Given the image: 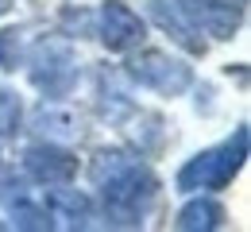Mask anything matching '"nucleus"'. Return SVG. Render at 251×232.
<instances>
[{
	"label": "nucleus",
	"mask_w": 251,
	"mask_h": 232,
	"mask_svg": "<svg viewBox=\"0 0 251 232\" xmlns=\"http://www.w3.org/2000/svg\"><path fill=\"white\" fill-rule=\"evenodd\" d=\"M127 77L155 89L162 97H182L189 85H193V70L182 58H170L166 51H139L131 62H127Z\"/></svg>",
	"instance_id": "4"
},
{
	"label": "nucleus",
	"mask_w": 251,
	"mask_h": 232,
	"mask_svg": "<svg viewBox=\"0 0 251 232\" xmlns=\"http://www.w3.org/2000/svg\"><path fill=\"white\" fill-rule=\"evenodd\" d=\"M12 4H16V0H0V16H8V12H12Z\"/></svg>",
	"instance_id": "17"
},
{
	"label": "nucleus",
	"mask_w": 251,
	"mask_h": 232,
	"mask_svg": "<svg viewBox=\"0 0 251 232\" xmlns=\"http://www.w3.org/2000/svg\"><path fill=\"white\" fill-rule=\"evenodd\" d=\"M31 85L47 97H66L77 85V54L62 35H43L31 47Z\"/></svg>",
	"instance_id": "3"
},
{
	"label": "nucleus",
	"mask_w": 251,
	"mask_h": 232,
	"mask_svg": "<svg viewBox=\"0 0 251 232\" xmlns=\"http://www.w3.org/2000/svg\"><path fill=\"white\" fill-rule=\"evenodd\" d=\"M62 27H66V35H77V39L97 35L93 12H85V8H66V12H62Z\"/></svg>",
	"instance_id": "16"
},
{
	"label": "nucleus",
	"mask_w": 251,
	"mask_h": 232,
	"mask_svg": "<svg viewBox=\"0 0 251 232\" xmlns=\"http://www.w3.org/2000/svg\"><path fill=\"white\" fill-rule=\"evenodd\" d=\"M97 20H100L97 35H100V43L112 54H127V51H135L147 39V24L127 8L124 0H104L100 12H97Z\"/></svg>",
	"instance_id": "5"
},
{
	"label": "nucleus",
	"mask_w": 251,
	"mask_h": 232,
	"mask_svg": "<svg viewBox=\"0 0 251 232\" xmlns=\"http://www.w3.org/2000/svg\"><path fill=\"white\" fill-rule=\"evenodd\" d=\"M248 159V128L240 124L232 139H224L220 147H209L201 155H193L182 170H178V194H193V190H224L236 170Z\"/></svg>",
	"instance_id": "2"
},
{
	"label": "nucleus",
	"mask_w": 251,
	"mask_h": 232,
	"mask_svg": "<svg viewBox=\"0 0 251 232\" xmlns=\"http://www.w3.org/2000/svg\"><path fill=\"white\" fill-rule=\"evenodd\" d=\"M89 178L100 190V201H104V217L120 229H135L143 225V217L151 213L158 194V182L147 166L139 163L131 151H97L93 166H89Z\"/></svg>",
	"instance_id": "1"
},
{
	"label": "nucleus",
	"mask_w": 251,
	"mask_h": 232,
	"mask_svg": "<svg viewBox=\"0 0 251 232\" xmlns=\"http://www.w3.org/2000/svg\"><path fill=\"white\" fill-rule=\"evenodd\" d=\"M24 124V104L12 89H0V135H16Z\"/></svg>",
	"instance_id": "14"
},
{
	"label": "nucleus",
	"mask_w": 251,
	"mask_h": 232,
	"mask_svg": "<svg viewBox=\"0 0 251 232\" xmlns=\"http://www.w3.org/2000/svg\"><path fill=\"white\" fill-rule=\"evenodd\" d=\"M35 128H39L43 139L58 143V139L81 135V116H77L74 108H62V104H43V108L35 112Z\"/></svg>",
	"instance_id": "10"
},
{
	"label": "nucleus",
	"mask_w": 251,
	"mask_h": 232,
	"mask_svg": "<svg viewBox=\"0 0 251 232\" xmlns=\"http://www.w3.org/2000/svg\"><path fill=\"white\" fill-rule=\"evenodd\" d=\"M147 12L178 47H186L189 54H205V39H197V27L189 24L186 0H147Z\"/></svg>",
	"instance_id": "8"
},
{
	"label": "nucleus",
	"mask_w": 251,
	"mask_h": 232,
	"mask_svg": "<svg viewBox=\"0 0 251 232\" xmlns=\"http://www.w3.org/2000/svg\"><path fill=\"white\" fill-rule=\"evenodd\" d=\"M182 232H213L224 225V209H220L213 198H197V201H189L186 209L178 213V221H174Z\"/></svg>",
	"instance_id": "11"
},
{
	"label": "nucleus",
	"mask_w": 251,
	"mask_h": 232,
	"mask_svg": "<svg viewBox=\"0 0 251 232\" xmlns=\"http://www.w3.org/2000/svg\"><path fill=\"white\" fill-rule=\"evenodd\" d=\"M47 209L66 229H89V221H93V201L85 194H77V190H66V186H50Z\"/></svg>",
	"instance_id": "9"
},
{
	"label": "nucleus",
	"mask_w": 251,
	"mask_h": 232,
	"mask_svg": "<svg viewBox=\"0 0 251 232\" xmlns=\"http://www.w3.org/2000/svg\"><path fill=\"white\" fill-rule=\"evenodd\" d=\"M24 66V43H20V31H0V70L16 74Z\"/></svg>",
	"instance_id": "15"
},
{
	"label": "nucleus",
	"mask_w": 251,
	"mask_h": 232,
	"mask_svg": "<svg viewBox=\"0 0 251 232\" xmlns=\"http://www.w3.org/2000/svg\"><path fill=\"white\" fill-rule=\"evenodd\" d=\"M24 174L39 186H70V178L77 174V159L58 147V143H35L24 151Z\"/></svg>",
	"instance_id": "6"
},
{
	"label": "nucleus",
	"mask_w": 251,
	"mask_h": 232,
	"mask_svg": "<svg viewBox=\"0 0 251 232\" xmlns=\"http://www.w3.org/2000/svg\"><path fill=\"white\" fill-rule=\"evenodd\" d=\"M131 112H135L131 97H127L124 89L108 85V77L100 74V116H104V120H112V124H120V120H127Z\"/></svg>",
	"instance_id": "13"
},
{
	"label": "nucleus",
	"mask_w": 251,
	"mask_h": 232,
	"mask_svg": "<svg viewBox=\"0 0 251 232\" xmlns=\"http://www.w3.org/2000/svg\"><path fill=\"white\" fill-rule=\"evenodd\" d=\"M186 16L197 31L213 39H232L244 24V8L232 0H186Z\"/></svg>",
	"instance_id": "7"
},
{
	"label": "nucleus",
	"mask_w": 251,
	"mask_h": 232,
	"mask_svg": "<svg viewBox=\"0 0 251 232\" xmlns=\"http://www.w3.org/2000/svg\"><path fill=\"white\" fill-rule=\"evenodd\" d=\"M8 213H12V225L16 229H54V217L47 205H35L27 194H20L16 201H8Z\"/></svg>",
	"instance_id": "12"
}]
</instances>
